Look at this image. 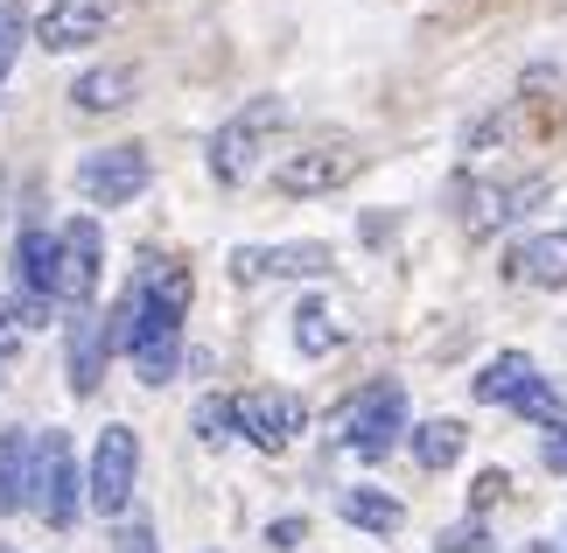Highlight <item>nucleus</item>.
Wrapping results in <instances>:
<instances>
[{
	"mask_svg": "<svg viewBox=\"0 0 567 553\" xmlns=\"http://www.w3.org/2000/svg\"><path fill=\"white\" fill-rule=\"evenodd\" d=\"M105 344L126 350L147 386H168L176 379V350H183V316L162 308V301H147L141 287H126L113 301V316H105Z\"/></svg>",
	"mask_w": 567,
	"mask_h": 553,
	"instance_id": "1",
	"label": "nucleus"
},
{
	"mask_svg": "<svg viewBox=\"0 0 567 553\" xmlns=\"http://www.w3.org/2000/svg\"><path fill=\"white\" fill-rule=\"evenodd\" d=\"M280 126H288V99H274V92H267V99H246V105H238V113L210 134V175H217V183H246Z\"/></svg>",
	"mask_w": 567,
	"mask_h": 553,
	"instance_id": "2",
	"label": "nucleus"
},
{
	"mask_svg": "<svg viewBox=\"0 0 567 553\" xmlns=\"http://www.w3.org/2000/svg\"><path fill=\"white\" fill-rule=\"evenodd\" d=\"M147 183H155V154H147L141 141L99 147V154H84V162H78V196H84V204H99V211L134 204Z\"/></svg>",
	"mask_w": 567,
	"mask_h": 553,
	"instance_id": "3",
	"label": "nucleus"
},
{
	"mask_svg": "<svg viewBox=\"0 0 567 553\" xmlns=\"http://www.w3.org/2000/svg\"><path fill=\"white\" fill-rule=\"evenodd\" d=\"M406 434V386L400 379H379V386H364L351 413H343V449H351L358 462H379L392 455V441Z\"/></svg>",
	"mask_w": 567,
	"mask_h": 553,
	"instance_id": "4",
	"label": "nucleus"
},
{
	"mask_svg": "<svg viewBox=\"0 0 567 553\" xmlns=\"http://www.w3.org/2000/svg\"><path fill=\"white\" fill-rule=\"evenodd\" d=\"M231 428L252 441V449L280 455L288 441L309 428V407H301V392H280V386H259V392H238L231 400Z\"/></svg>",
	"mask_w": 567,
	"mask_h": 553,
	"instance_id": "5",
	"label": "nucleus"
},
{
	"mask_svg": "<svg viewBox=\"0 0 567 553\" xmlns=\"http://www.w3.org/2000/svg\"><path fill=\"white\" fill-rule=\"evenodd\" d=\"M56 301V238L42 225H21L14 238V322L35 329Z\"/></svg>",
	"mask_w": 567,
	"mask_h": 553,
	"instance_id": "6",
	"label": "nucleus"
},
{
	"mask_svg": "<svg viewBox=\"0 0 567 553\" xmlns=\"http://www.w3.org/2000/svg\"><path fill=\"white\" fill-rule=\"evenodd\" d=\"M134 477H141V441H134V428H99L84 491H92V504H99L105 519H120L126 504H134Z\"/></svg>",
	"mask_w": 567,
	"mask_h": 553,
	"instance_id": "7",
	"label": "nucleus"
},
{
	"mask_svg": "<svg viewBox=\"0 0 567 553\" xmlns=\"http://www.w3.org/2000/svg\"><path fill=\"white\" fill-rule=\"evenodd\" d=\"M358 162L364 154L351 141H316V147H301V154H288V162L274 168V190L280 196H330V190H343L358 175Z\"/></svg>",
	"mask_w": 567,
	"mask_h": 553,
	"instance_id": "8",
	"label": "nucleus"
},
{
	"mask_svg": "<svg viewBox=\"0 0 567 553\" xmlns=\"http://www.w3.org/2000/svg\"><path fill=\"white\" fill-rule=\"evenodd\" d=\"M99 274H105V238H99L92 217H71V225L56 232V301L92 308Z\"/></svg>",
	"mask_w": 567,
	"mask_h": 553,
	"instance_id": "9",
	"label": "nucleus"
},
{
	"mask_svg": "<svg viewBox=\"0 0 567 553\" xmlns=\"http://www.w3.org/2000/svg\"><path fill=\"white\" fill-rule=\"evenodd\" d=\"M337 274V253L316 246V238H301V246H238L231 253V280H322Z\"/></svg>",
	"mask_w": 567,
	"mask_h": 553,
	"instance_id": "10",
	"label": "nucleus"
},
{
	"mask_svg": "<svg viewBox=\"0 0 567 553\" xmlns=\"http://www.w3.org/2000/svg\"><path fill=\"white\" fill-rule=\"evenodd\" d=\"M35 504L56 533L78 525V449H71V434H35Z\"/></svg>",
	"mask_w": 567,
	"mask_h": 553,
	"instance_id": "11",
	"label": "nucleus"
},
{
	"mask_svg": "<svg viewBox=\"0 0 567 553\" xmlns=\"http://www.w3.org/2000/svg\"><path fill=\"white\" fill-rule=\"evenodd\" d=\"M105 358H113V344H105V316H99V308H71V337H63V386H71L78 400H92V392H99Z\"/></svg>",
	"mask_w": 567,
	"mask_h": 553,
	"instance_id": "12",
	"label": "nucleus"
},
{
	"mask_svg": "<svg viewBox=\"0 0 567 553\" xmlns=\"http://www.w3.org/2000/svg\"><path fill=\"white\" fill-rule=\"evenodd\" d=\"M505 280L526 287H567V232H533L505 253Z\"/></svg>",
	"mask_w": 567,
	"mask_h": 553,
	"instance_id": "13",
	"label": "nucleus"
},
{
	"mask_svg": "<svg viewBox=\"0 0 567 553\" xmlns=\"http://www.w3.org/2000/svg\"><path fill=\"white\" fill-rule=\"evenodd\" d=\"M35 35H42V50H78V42H99L105 35V0H56L50 14L35 21Z\"/></svg>",
	"mask_w": 567,
	"mask_h": 553,
	"instance_id": "14",
	"label": "nucleus"
},
{
	"mask_svg": "<svg viewBox=\"0 0 567 553\" xmlns=\"http://www.w3.org/2000/svg\"><path fill=\"white\" fill-rule=\"evenodd\" d=\"M35 498V434L0 428V519Z\"/></svg>",
	"mask_w": 567,
	"mask_h": 553,
	"instance_id": "15",
	"label": "nucleus"
},
{
	"mask_svg": "<svg viewBox=\"0 0 567 553\" xmlns=\"http://www.w3.org/2000/svg\"><path fill=\"white\" fill-rule=\"evenodd\" d=\"M134 71H126V63H99V71H84L78 84H71V105L78 113H92V120H105V113H120L126 99H134Z\"/></svg>",
	"mask_w": 567,
	"mask_h": 553,
	"instance_id": "16",
	"label": "nucleus"
},
{
	"mask_svg": "<svg viewBox=\"0 0 567 553\" xmlns=\"http://www.w3.org/2000/svg\"><path fill=\"white\" fill-rule=\"evenodd\" d=\"M337 512L358 525V533H400V498H385V491H372V483H358V491H343L337 498Z\"/></svg>",
	"mask_w": 567,
	"mask_h": 553,
	"instance_id": "17",
	"label": "nucleus"
},
{
	"mask_svg": "<svg viewBox=\"0 0 567 553\" xmlns=\"http://www.w3.org/2000/svg\"><path fill=\"white\" fill-rule=\"evenodd\" d=\"M134 287H141L147 301L176 308V316H183V308H189V267H176V259H162V253H147V259H141V274H134Z\"/></svg>",
	"mask_w": 567,
	"mask_h": 553,
	"instance_id": "18",
	"label": "nucleus"
},
{
	"mask_svg": "<svg viewBox=\"0 0 567 553\" xmlns=\"http://www.w3.org/2000/svg\"><path fill=\"white\" fill-rule=\"evenodd\" d=\"M455 204H463V211H455V217H463V232H470V238H484V232H497V225L512 217V190H497V183H470L463 196H455Z\"/></svg>",
	"mask_w": 567,
	"mask_h": 553,
	"instance_id": "19",
	"label": "nucleus"
},
{
	"mask_svg": "<svg viewBox=\"0 0 567 553\" xmlns=\"http://www.w3.org/2000/svg\"><path fill=\"white\" fill-rule=\"evenodd\" d=\"M463 420H421V428H413V462H421V470H449L455 455H463Z\"/></svg>",
	"mask_w": 567,
	"mask_h": 553,
	"instance_id": "20",
	"label": "nucleus"
},
{
	"mask_svg": "<svg viewBox=\"0 0 567 553\" xmlns=\"http://www.w3.org/2000/svg\"><path fill=\"white\" fill-rule=\"evenodd\" d=\"M533 379V358L526 350H505V358H491L484 365V379H476V400L484 407H512V392Z\"/></svg>",
	"mask_w": 567,
	"mask_h": 553,
	"instance_id": "21",
	"label": "nucleus"
},
{
	"mask_svg": "<svg viewBox=\"0 0 567 553\" xmlns=\"http://www.w3.org/2000/svg\"><path fill=\"white\" fill-rule=\"evenodd\" d=\"M512 413H518V420H533V428H547V434H554V428H567V400H560L547 379H539V371L512 392Z\"/></svg>",
	"mask_w": 567,
	"mask_h": 553,
	"instance_id": "22",
	"label": "nucleus"
},
{
	"mask_svg": "<svg viewBox=\"0 0 567 553\" xmlns=\"http://www.w3.org/2000/svg\"><path fill=\"white\" fill-rule=\"evenodd\" d=\"M295 344L301 350H309V358H330V350L343 344V329H337V316H330V308H301V316H295Z\"/></svg>",
	"mask_w": 567,
	"mask_h": 553,
	"instance_id": "23",
	"label": "nucleus"
},
{
	"mask_svg": "<svg viewBox=\"0 0 567 553\" xmlns=\"http://www.w3.org/2000/svg\"><path fill=\"white\" fill-rule=\"evenodd\" d=\"M238 428H231V400H204L196 407V441H210V449H225Z\"/></svg>",
	"mask_w": 567,
	"mask_h": 553,
	"instance_id": "24",
	"label": "nucleus"
},
{
	"mask_svg": "<svg viewBox=\"0 0 567 553\" xmlns=\"http://www.w3.org/2000/svg\"><path fill=\"white\" fill-rule=\"evenodd\" d=\"M21 35H29V14H21V8H0V84H8L14 57H21Z\"/></svg>",
	"mask_w": 567,
	"mask_h": 553,
	"instance_id": "25",
	"label": "nucleus"
},
{
	"mask_svg": "<svg viewBox=\"0 0 567 553\" xmlns=\"http://www.w3.org/2000/svg\"><path fill=\"white\" fill-rule=\"evenodd\" d=\"M512 126H518V105H505V113H491V120H476L470 134H463V147H470V154H484V147H497V141H505Z\"/></svg>",
	"mask_w": 567,
	"mask_h": 553,
	"instance_id": "26",
	"label": "nucleus"
},
{
	"mask_svg": "<svg viewBox=\"0 0 567 553\" xmlns=\"http://www.w3.org/2000/svg\"><path fill=\"white\" fill-rule=\"evenodd\" d=\"M434 553H491V533H484V519H463V525H449V533L434 540Z\"/></svg>",
	"mask_w": 567,
	"mask_h": 553,
	"instance_id": "27",
	"label": "nucleus"
},
{
	"mask_svg": "<svg viewBox=\"0 0 567 553\" xmlns=\"http://www.w3.org/2000/svg\"><path fill=\"white\" fill-rule=\"evenodd\" d=\"M505 491H512V477H505V470H484V477L470 483V504H476V512H491V504L505 498Z\"/></svg>",
	"mask_w": 567,
	"mask_h": 553,
	"instance_id": "28",
	"label": "nucleus"
},
{
	"mask_svg": "<svg viewBox=\"0 0 567 553\" xmlns=\"http://www.w3.org/2000/svg\"><path fill=\"white\" fill-rule=\"evenodd\" d=\"M120 553H155V525L147 519H134V525H120V540H113Z\"/></svg>",
	"mask_w": 567,
	"mask_h": 553,
	"instance_id": "29",
	"label": "nucleus"
},
{
	"mask_svg": "<svg viewBox=\"0 0 567 553\" xmlns=\"http://www.w3.org/2000/svg\"><path fill=\"white\" fill-rule=\"evenodd\" d=\"M301 533H309V519H274V533H267V540H274V546H295Z\"/></svg>",
	"mask_w": 567,
	"mask_h": 553,
	"instance_id": "30",
	"label": "nucleus"
},
{
	"mask_svg": "<svg viewBox=\"0 0 567 553\" xmlns=\"http://www.w3.org/2000/svg\"><path fill=\"white\" fill-rule=\"evenodd\" d=\"M547 462H554V470H567V428L547 434Z\"/></svg>",
	"mask_w": 567,
	"mask_h": 553,
	"instance_id": "31",
	"label": "nucleus"
},
{
	"mask_svg": "<svg viewBox=\"0 0 567 553\" xmlns=\"http://www.w3.org/2000/svg\"><path fill=\"white\" fill-rule=\"evenodd\" d=\"M518 553H554V546H518Z\"/></svg>",
	"mask_w": 567,
	"mask_h": 553,
	"instance_id": "32",
	"label": "nucleus"
},
{
	"mask_svg": "<svg viewBox=\"0 0 567 553\" xmlns=\"http://www.w3.org/2000/svg\"><path fill=\"white\" fill-rule=\"evenodd\" d=\"M0 553H14V546H0Z\"/></svg>",
	"mask_w": 567,
	"mask_h": 553,
	"instance_id": "33",
	"label": "nucleus"
},
{
	"mask_svg": "<svg viewBox=\"0 0 567 553\" xmlns=\"http://www.w3.org/2000/svg\"><path fill=\"white\" fill-rule=\"evenodd\" d=\"M0 365H8V358H0Z\"/></svg>",
	"mask_w": 567,
	"mask_h": 553,
	"instance_id": "34",
	"label": "nucleus"
}]
</instances>
